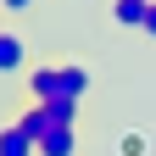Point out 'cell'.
Instances as JSON below:
<instances>
[{
	"label": "cell",
	"instance_id": "2",
	"mask_svg": "<svg viewBox=\"0 0 156 156\" xmlns=\"http://www.w3.org/2000/svg\"><path fill=\"white\" fill-rule=\"evenodd\" d=\"M17 73H34V50L11 23H0V78H17Z\"/></svg>",
	"mask_w": 156,
	"mask_h": 156
},
{
	"label": "cell",
	"instance_id": "5",
	"mask_svg": "<svg viewBox=\"0 0 156 156\" xmlns=\"http://www.w3.org/2000/svg\"><path fill=\"white\" fill-rule=\"evenodd\" d=\"M84 140H78V128H56L50 140H39V156H78Z\"/></svg>",
	"mask_w": 156,
	"mask_h": 156
},
{
	"label": "cell",
	"instance_id": "8",
	"mask_svg": "<svg viewBox=\"0 0 156 156\" xmlns=\"http://www.w3.org/2000/svg\"><path fill=\"white\" fill-rule=\"evenodd\" d=\"M34 6H45V0H0V11H11V17H23V11H34Z\"/></svg>",
	"mask_w": 156,
	"mask_h": 156
},
{
	"label": "cell",
	"instance_id": "9",
	"mask_svg": "<svg viewBox=\"0 0 156 156\" xmlns=\"http://www.w3.org/2000/svg\"><path fill=\"white\" fill-rule=\"evenodd\" d=\"M145 34H151V39H156V6H151V17H145Z\"/></svg>",
	"mask_w": 156,
	"mask_h": 156
},
{
	"label": "cell",
	"instance_id": "1",
	"mask_svg": "<svg viewBox=\"0 0 156 156\" xmlns=\"http://www.w3.org/2000/svg\"><path fill=\"white\" fill-rule=\"evenodd\" d=\"M84 95H89V67L73 62V56H56V62H34L23 101H34V106H84Z\"/></svg>",
	"mask_w": 156,
	"mask_h": 156
},
{
	"label": "cell",
	"instance_id": "6",
	"mask_svg": "<svg viewBox=\"0 0 156 156\" xmlns=\"http://www.w3.org/2000/svg\"><path fill=\"white\" fill-rule=\"evenodd\" d=\"M0 156H39V145H34L17 123H6V128H0Z\"/></svg>",
	"mask_w": 156,
	"mask_h": 156
},
{
	"label": "cell",
	"instance_id": "3",
	"mask_svg": "<svg viewBox=\"0 0 156 156\" xmlns=\"http://www.w3.org/2000/svg\"><path fill=\"white\" fill-rule=\"evenodd\" d=\"M17 128H23L28 140L39 145V140H50V134H56V117H50V106H34V101H23V112H17Z\"/></svg>",
	"mask_w": 156,
	"mask_h": 156
},
{
	"label": "cell",
	"instance_id": "4",
	"mask_svg": "<svg viewBox=\"0 0 156 156\" xmlns=\"http://www.w3.org/2000/svg\"><path fill=\"white\" fill-rule=\"evenodd\" d=\"M106 11H112V23H117V28H140V34H145V17H151V0H112Z\"/></svg>",
	"mask_w": 156,
	"mask_h": 156
},
{
	"label": "cell",
	"instance_id": "10",
	"mask_svg": "<svg viewBox=\"0 0 156 156\" xmlns=\"http://www.w3.org/2000/svg\"><path fill=\"white\" fill-rule=\"evenodd\" d=\"M151 6H156V0H151Z\"/></svg>",
	"mask_w": 156,
	"mask_h": 156
},
{
	"label": "cell",
	"instance_id": "7",
	"mask_svg": "<svg viewBox=\"0 0 156 156\" xmlns=\"http://www.w3.org/2000/svg\"><path fill=\"white\" fill-rule=\"evenodd\" d=\"M117 151H123V156H145V134H123Z\"/></svg>",
	"mask_w": 156,
	"mask_h": 156
}]
</instances>
